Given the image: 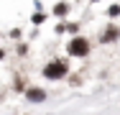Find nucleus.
I'll list each match as a JSON object with an SVG mask.
<instances>
[{"label":"nucleus","instance_id":"nucleus-1","mask_svg":"<svg viewBox=\"0 0 120 115\" xmlns=\"http://www.w3.org/2000/svg\"><path fill=\"white\" fill-rule=\"evenodd\" d=\"M67 61H61V59H56V61H49L46 67H44V77L46 79H61V77H67Z\"/></svg>","mask_w":120,"mask_h":115},{"label":"nucleus","instance_id":"nucleus-2","mask_svg":"<svg viewBox=\"0 0 120 115\" xmlns=\"http://www.w3.org/2000/svg\"><path fill=\"white\" fill-rule=\"evenodd\" d=\"M67 51L72 54V56H87L90 54V44H87V38H72L69 41V46H67Z\"/></svg>","mask_w":120,"mask_h":115},{"label":"nucleus","instance_id":"nucleus-3","mask_svg":"<svg viewBox=\"0 0 120 115\" xmlns=\"http://www.w3.org/2000/svg\"><path fill=\"white\" fill-rule=\"evenodd\" d=\"M26 97L33 100V102H41V100H46V92H44V90H28V92H26Z\"/></svg>","mask_w":120,"mask_h":115},{"label":"nucleus","instance_id":"nucleus-4","mask_svg":"<svg viewBox=\"0 0 120 115\" xmlns=\"http://www.w3.org/2000/svg\"><path fill=\"white\" fill-rule=\"evenodd\" d=\"M115 38H118V28H107V31L102 33V41H105V44H107V41H115Z\"/></svg>","mask_w":120,"mask_h":115},{"label":"nucleus","instance_id":"nucleus-5","mask_svg":"<svg viewBox=\"0 0 120 115\" xmlns=\"http://www.w3.org/2000/svg\"><path fill=\"white\" fill-rule=\"evenodd\" d=\"M67 10H69V5H67V3H59V5L54 8V13H56V15H64Z\"/></svg>","mask_w":120,"mask_h":115},{"label":"nucleus","instance_id":"nucleus-6","mask_svg":"<svg viewBox=\"0 0 120 115\" xmlns=\"http://www.w3.org/2000/svg\"><path fill=\"white\" fill-rule=\"evenodd\" d=\"M0 59H3V49H0Z\"/></svg>","mask_w":120,"mask_h":115}]
</instances>
